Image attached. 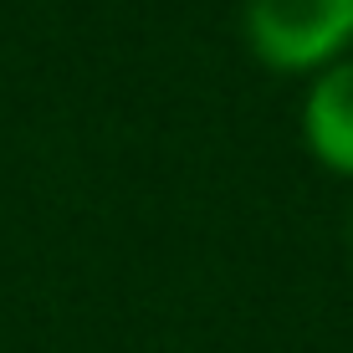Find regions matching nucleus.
Listing matches in <instances>:
<instances>
[{
	"label": "nucleus",
	"mask_w": 353,
	"mask_h": 353,
	"mask_svg": "<svg viewBox=\"0 0 353 353\" xmlns=\"http://www.w3.org/2000/svg\"><path fill=\"white\" fill-rule=\"evenodd\" d=\"M246 36L251 52L276 72L333 67L353 41V0H251Z\"/></svg>",
	"instance_id": "nucleus-1"
},
{
	"label": "nucleus",
	"mask_w": 353,
	"mask_h": 353,
	"mask_svg": "<svg viewBox=\"0 0 353 353\" xmlns=\"http://www.w3.org/2000/svg\"><path fill=\"white\" fill-rule=\"evenodd\" d=\"M302 133L327 169L353 174V62H333L318 72L302 103Z\"/></svg>",
	"instance_id": "nucleus-2"
}]
</instances>
